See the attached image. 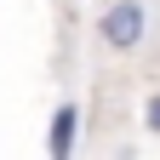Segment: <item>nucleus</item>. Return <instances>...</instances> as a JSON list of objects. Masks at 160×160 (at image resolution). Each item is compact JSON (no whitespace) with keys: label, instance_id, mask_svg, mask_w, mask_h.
<instances>
[{"label":"nucleus","instance_id":"f257e3e1","mask_svg":"<svg viewBox=\"0 0 160 160\" xmlns=\"http://www.w3.org/2000/svg\"><path fill=\"white\" fill-rule=\"evenodd\" d=\"M143 29H149V6L143 0H114V6L97 17V34H103V46H114V52H137L143 46Z\"/></svg>","mask_w":160,"mask_h":160},{"label":"nucleus","instance_id":"f03ea898","mask_svg":"<svg viewBox=\"0 0 160 160\" xmlns=\"http://www.w3.org/2000/svg\"><path fill=\"white\" fill-rule=\"evenodd\" d=\"M74 132H80V109H74V103H57V114H52V137H46L52 160H74Z\"/></svg>","mask_w":160,"mask_h":160},{"label":"nucleus","instance_id":"7ed1b4c3","mask_svg":"<svg viewBox=\"0 0 160 160\" xmlns=\"http://www.w3.org/2000/svg\"><path fill=\"white\" fill-rule=\"evenodd\" d=\"M143 120H149V132H154V137H160V92H154V97H149V114H143Z\"/></svg>","mask_w":160,"mask_h":160}]
</instances>
